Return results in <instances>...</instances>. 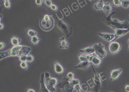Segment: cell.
<instances>
[{"label":"cell","mask_w":129,"mask_h":92,"mask_svg":"<svg viewBox=\"0 0 129 92\" xmlns=\"http://www.w3.org/2000/svg\"><path fill=\"white\" fill-rule=\"evenodd\" d=\"M104 2L103 0H100L94 5V8L97 10H100L103 9L104 6Z\"/></svg>","instance_id":"cell-20"},{"label":"cell","mask_w":129,"mask_h":92,"mask_svg":"<svg viewBox=\"0 0 129 92\" xmlns=\"http://www.w3.org/2000/svg\"><path fill=\"white\" fill-rule=\"evenodd\" d=\"M98 34L106 41L110 42L113 41L115 38L114 34L108 33H99Z\"/></svg>","instance_id":"cell-11"},{"label":"cell","mask_w":129,"mask_h":92,"mask_svg":"<svg viewBox=\"0 0 129 92\" xmlns=\"http://www.w3.org/2000/svg\"><path fill=\"white\" fill-rule=\"evenodd\" d=\"M45 83L47 88L50 92H56L55 87L58 84V80L56 78L50 77L48 72L45 73Z\"/></svg>","instance_id":"cell-5"},{"label":"cell","mask_w":129,"mask_h":92,"mask_svg":"<svg viewBox=\"0 0 129 92\" xmlns=\"http://www.w3.org/2000/svg\"></svg>","instance_id":"cell-46"},{"label":"cell","mask_w":129,"mask_h":92,"mask_svg":"<svg viewBox=\"0 0 129 92\" xmlns=\"http://www.w3.org/2000/svg\"><path fill=\"white\" fill-rule=\"evenodd\" d=\"M121 6L125 9L128 8L129 7V0H122Z\"/></svg>","instance_id":"cell-24"},{"label":"cell","mask_w":129,"mask_h":92,"mask_svg":"<svg viewBox=\"0 0 129 92\" xmlns=\"http://www.w3.org/2000/svg\"><path fill=\"white\" fill-rule=\"evenodd\" d=\"M10 41H11L12 45H13L14 46H15L19 45V43L21 42V40L18 37L16 36H13L11 38Z\"/></svg>","instance_id":"cell-21"},{"label":"cell","mask_w":129,"mask_h":92,"mask_svg":"<svg viewBox=\"0 0 129 92\" xmlns=\"http://www.w3.org/2000/svg\"><path fill=\"white\" fill-rule=\"evenodd\" d=\"M91 63L89 61H86L84 62H81L79 64H78L77 65L75 66L76 68H79V69H86L90 66Z\"/></svg>","instance_id":"cell-18"},{"label":"cell","mask_w":129,"mask_h":92,"mask_svg":"<svg viewBox=\"0 0 129 92\" xmlns=\"http://www.w3.org/2000/svg\"><path fill=\"white\" fill-rule=\"evenodd\" d=\"M74 76H75V75H74V73L72 72H69L68 73L67 75V77L70 81L71 80H72L74 78Z\"/></svg>","instance_id":"cell-29"},{"label":"cell","mask_w":129,"mask_h":92,"mask_svg":"<svg viewBox=\"0 0 129 92\" xmlns=\"http://www.w3.org/2000/svg\"><path fill=\"white\" fill-rule=\"evenodd\" d=\"M4 6L6 8H10L11 7V3L10 0L8 1H5L4 2Z\"/></svg>","instance_id":"cell-32"},{"label":"cell","mask_w":129,"mask_h":92,"mask_svg":"<svg viewBox=\"0 0 129 92\" xmlns=\"http://www.w3.org/2000/svg\"><path fill=\"white\" fill-rule=\"evenodd\" d=\"M115 13L114 12L108 16H104L102 19L103 21L114 30L117 29H126L129 30V22L127 20L120 21L117 19L111 18V16Z\"/></svg>","instance_id":"cell-2"},{"label":"cell","mask_w":129,"mask_h":92,"mask_svg":"<svg viewBox=\"0 0 129 92\" xmlns=\"http://www.w3.org/2000/svg\"><path fill=\"white\" fill-rule=\"evenodd\" d=\"M53 15L45 14L40 19L39 24L40 28L44 31H49L54 28L55 22Z\"/></svg>","instance_id":"cell-3"},{"label":"cell","mask_w":129,"mask_h":92,"mask_svg":"<svg viewBox=\"0 0 129 92\" xmlns=\"http://www.w3.org/2000/svg\"><path fill=\"white\" fill-rule=\"evenodd\" d=\"M60 42L59 43V47L62 49H68L69 47V43L66 40L64 37H62L60 39Z\"/></svg>","instance_id":"cell-17"},{"label":"cell","mask_w":129,"mask_h":92,"mask_svg":"<svg viewBox=\"0 0 129 92\" xmlns=\"http://www.w3.org/2000/svg\"><path fill=\"white\" fill-rule=\"evenodd\" d=\"M103 10L106 14H110L112 11V7L110 4V2H108L104 3V6Z\"/></svg>","instance_id":"cell-19"},{"label":"cell","mask_w":129,"mask_h":92,"mask_svg":"<svg viewBox=\"0 0 129 92\" xmlns=\"http://www.w3.org/2000/svg\"><path fill=\"white\" fill-rule=\"evenodd\" d=\"M20 61H21V62H26V55H25L23 56L22 57H19Z\"/></svg>","instance_id":"cell-36"},{"label":"cell","mask_w":129,"mask_h":92,"mask_svg":"<svg viewBox=\"0 0 129 92\" xmlns=\"http://www.w3.org/2000/svg\"><path fill=\"white\" fill-rule=\"evenodd\" d=\"M40 89L39 92H50L48 90L45 83V73H43L40 79Z\"/></svg>","instance_id":"cell-12"},{"label":"cell","mask_w":129,"mask_h":92,"mask_svg":"<svg viewBox=\"0 0 129 92\" xmlns=\"http://www.w3.org/2000/svg\"><path fill=\"white\" fill-rule=\"evenodd\" d=\"M34 57L33 56L28 54L26 55V62L29 63H31L34 61Z\"/></svg>","instance_id":"cell-25"},{"label":"cell","mask_w":129,"mask_h":92,"mask_svg":"<svg viewBox=\"0 0 129 92\" xmlns=\"http://www.w3.org/2000/svg\"><path fill=\"white\" fill-rule=\"evenodd\" d=\"M122 69H115L111 71L110 73V79L111 81L117 80L122 73Z\"/></svg>","instance_id":"cell-13"},{"label":"cell","mask_w":129,"mask_h":92,"mask_svg":"<svg viewBox=\"0 0 129 92\" xmlns=\"http://www.w3.org/2000/svg\"><path fill=\"white\" fill-rule=\"evenodd\" d=\"M40 39L37 36H35L32 37L31 39V42L33 45H37L38 44V42L40 41Z\"/></svg>","instance_id":"cell-23"},{"label":"cell","mask_w":129,"mask_h":92,"mask_svg":"<svg viewBox=\"0 0 129 92\" xmlns=\"http://www.w3.org/2000/svg\"><path fill=\"white\" fill-rule=\"evenodd\" d=\"M54 70L55 72L58 75L62 74L64 72V68L58 62L54 63Z\"/></svg>","instance_id":"cell-15"},{"label":"cell","mask_w":129,"mask_h":92,"mask_svg":"<svg viewBox=\"0 0 129 92\" xmlns=\"http://www.w3.org/2000/svg\"><path fill=\"white\" fill-rule=\"evenodd\" d=\"M44 1L45 4L47 6L49 7H50V6L52 4L51 0H44Z\"/></svg>","instance_id":"cell-33"},{"label":"cell","mask_w":129,"mask_h":92,"mask_svg":"<svg viewBox=\"0 0 129 92\" xmlns=\"http://www.w3.org/2000/svg\"><path fill=\"white\" fill-rule=\"evenodd\" d=\"M20 66L24 70H27L28 68L27 63L26 62H22L20 64Z\"/></svg>","instance_id":"cell-30"},{"label":"cell","mask_w":129,"mask_h":92,"mask_svg":"<svg viewBox=\"0 0 129 92\" xmlns=\"http://www.w3.org/2000/svg\"><path fill=\"white\" fill-rule=\"evenodd\" d=\"M27 34L30 37H32L35 36H37V32L33 30L29 29H27Z\"/></svg>","instance_id":"cell-22"},{"label":"cell","mask_w":129,"mask_h":92,"mask_svg":"<svg viewBox=\"0 0 129 92\" xmlns=\"http://www.w3.org/2000/svg\"><path fill=\"white\" fill-rule=\"evenodd\" d=\"M2 15H0V21H1V19H2Z\"/></svg>","instance_id":"cell-41"},{"label":"cell","mask_w":129,"mask_h":92,"mask_svg":"<svg viewBox=\"0 0 129 92\" xmlns=\"http://www.w3.org/2000/svg\"><path fill=\"white\" fill-rule=\"evenodd\" d=\"M58 87L61 90L62 92H72L74 89V87L70 84L69 79L66 77L62 78L58 84Z\"/></svg>","instance_id":"cell-6"},{"label":"cell","mask_w":129,"mask_h":92,"mask_svg":"<svg viewBox=\"0 0 129 92\" xmlns=\"http://www.w3.org/2000/svg\"><path fill=\"white\" fill-rule=\"evenodd\" d=\"M43 1V0H36L35 3L37 6L40 7L42 5Z\"/></svg>","instance_id":"cell-35"},{"label":"cell","mask_w":129,"mask_h":92,"mask_svg":"<svg viewBox=\"0 0 129 92\" xmlns=\"http://www.w3.org/2000/svg\"><path fill=\"white\" fill-rule=\"evenodd\" d=\"M6 46V44L3 42H1L0 43V50H2Z\"/></svg>","instance_id":"cell-37"},{"label":"cell","mask_w":129,"mask_h":92,"mask_svg":"<svg viewBox=\"0 0 129 92\" xmlns=\"http://www.w3.org/2000/svg\"><path fill=\"white\" fill-rule=\"evenodd\" d=\"M122 0H113L112 4L114 6L119 7L121 6Z\"/></svg>","instance_id":"cell-28"},{"label":"cell","mask_w":129,"mask_h":92,"mask_svg":"<svg viewBox=\"0 0 129 92\" xmlns=\"http://www.w3.org/2000/svg\"><path fill=\"white\" fill-rule=\"evenodd\" d=\"M80 52L86 55H92L95 53V51L93 47H89L80 50Z\"/></svg>","instance_id":"cell-16"},{"label":"cell","mask_w":129,"mask_h":92,"mask_svg":"<svg viewBox=\"0 0 129 92\" xmlns=\"http://www.w3.org/2000/svg\"><path fill=\"white\" fill-rule=\"evenodd\" d=\"M128 42H129V40H128Z\"/></svg>","instance_id":"cell-44"},{"label":"cell","mask_w":129,"mask_h":92,"mask_svg":"<svg viewBox=\"0 0 129 92\" xmlns=\"http://www.w3.org/2000/svg\"><path fill=\"white\" fill-rule=\"evenodd\" d=\"M95 51V53L98 57L101 59L105 58L107 55V52L105 50L104 47L102 43H99L93 46Z\"/></svg>","instance_id":"cell-7"},{"label":"cell","mask_w":129,"mask_h":92,"mask_svg":"<svg viewBox=\"0 0 129 92\" xmlns=\"http://www.w3.org/2000/svg\"><path fill=\"white\" fill-rule=\"evenodd\" d=\"M26 92H36L34 89H28L26 90Z\"/></svg>","instance_id":"cell-39"},{"label":"cell","mask_w":129,"mask_h":92,"mask_svg":"<svg viewBox=\"0 0 129 92\" xmlns=\"http://www.w3.org/2000/svg\"><path fill=\"white\" fill-rule=\"evenodd\" d=\"M70 84L72 86H75L76 85H78V84H80V82L79 80L77 79L74 78L72 80L70 81Z\"/></svg>","instance_id":"cell-26"},{"label":"cell","mask_w":129,"mask_h":92,"mask_svg":"<svg viewBox=\"0 0 129 92\" xmlns=\"http://www.w3.org/2000/svg\"><path fill=\"white\" fill-rule=\"evenodd\" d=\"M4 24L2 23H0V30H1L2 29L4 28Z\"/></svg>","instance_id":"cell-40"},{"label":"cell","mask_w":129,"mask_h":92,"mask_svg":"<svg viewBox=\"0 0 129 92\" xmlns=\"http://www.w3.org/2000/svg\"><path fill=\"white\" fill-rule=\"evenodd\" d=\"M89 61L96 67H98L102 63V61L100 59V57H98L95 53L91 55Z\"/></svg>","instance_id":"cell-9"},{"label":"cell","mask_w":129,"mask_h":92,"mask_svg":"<svg viewBox=\"0 0 129 92\" xmlns=\"http://www.w3.org/2000/svg\"><path fill=\"white\" fill-rule=\"evenodd\" d=\"M125 90L126 92H129V85H126L125 86Z\"/></svg>","instance_id":"cell-38"},{"label":"cell","mask_w":129,"mask_h":92,"mask_svg":"<svg viewBox=\"0 0 129 92\" xmlns=\"http://www.w3.org/2000/svg\"><path fill=\"white\" fill-rule=\"evenodd\" d=\"M74 88L76 89L78 92H82V89L80 84H78V85H76L74 87Z\"/></svg>","instance_id":"cell-31"},{"label":"cell","mask_w":129,"mask_h":92,"mask_svg":"<svg viewBox=\"0 0 129 92\" xmlns=\"http://www.w3.org/2000/svg\"><path fill=\"white\" fill-rule=\"evenodd\" d=\"M50 8H51V10H53V11H54V12H56V11H57V10H58V7H57L55 5L52 4L50 6Z\"/></svg>","instance_id":"cell-34"},{"label":"cell","mask_w":129,"mask_h":92,"mask_svg":"<svg viewBox=\"0 0 129 92\" xmlns=\"http://www.w3.org/2000/svg\"><path fill=\"white\" fill-rule=\"evenodd\" d=\"M4 1H9V0H4Z\"/></svg>","instance_id":"cell-42"},{"label":"cell","mask_w":129,"mask_h":92,"mask_svg":"<svg viewBox=\"0 0 129 92\" xmlns=\"http://www.w3.org/2000/svg\"><path fill=\"white\" fill-rule=\"evenodd\" d=\"M31 51V48L25 46H15L6 52L0 53V59L10 57H20L27 55Z\"/></svg>","instance_id":"cell-1"},{"label":"cell","mask_w":129,"mask_h":92,"mask_svg":"<svg viewBox=\"0 0 129 92\" xmlns=\"http://www.w3.org/2000/svg\"><path fill=\"white\" fill-rule=\"evenodd\" d=\"M78 59V61H79L80 63L84 62L85 61H88L86 57V55H79Z\"/></svg>","instance_id":"cell-27"},{"label":"cell","mask_w":129,"mask_h":92,"mask_svg":"<svg viewBox=\"0 0 129 92\" xmlns=\"http://www.w3.org/2000/svg\"><path fill=\"white\" fill-rule=\"evenodd\" d=\"M129 32V30L126 29H117L114 30L115 38L113 41L117 39L118 38L122 37Z\"/></svg>","instance_id":"cell-10"},{"label":"cell","mask_w":129,"mask_h":92,"mask_svg":"<svg viewBox=\"0 0 129 92\" xmlns=\"http://www.w3.org/2000/svg\"></svg>","instance_id":"cell-45"},{"label":"cell","mask_w":129,"mask_h":92,"mask_svg":"<svg viewBox=\"0 0 129 92\" xmlns=\"http://www.w3.org/2000/svg\"><path fill=\"white\" fill-rule=\"evenodd\" d=\"M121 49V45L117 42H112L111 43L109 47V52L112 55H114L118 53Z\"/></svg>","instance_id":"cell-8"},{"label":"cell","mask_w":129,"mask_h":92,"mask_svg":"<svg viewBox=\"0 0 129 92\" xmlns=\"http://www.w3.org/2000/svg\"><path fill=\"white\" fill-rule=\"evenodd\" d=\"M91 92V91H88V92Z\"/></svg>","instance_id":"cell-43"},{"label":"cell","mask_w":129,"mask_h":92,"mask_svg":"<svg viewBox=\"0 0 129 92\" xmlns=\"http://www.w3.org/2000/svg\"><path fill=\"white\" fill-rule=\"evenodd\" d=\"M55 23L58 29L60 30L67 37L69 38L70 37L72 34L71 27L62 20H60L57 17L55 18Z\"/></svg>","instance_id":"cell-4"},{"label":"cell","mask_w":129,"mask_h":92,"mask_svg":"<svg viewBox=\"0 0 129 92\" xmlns=\"http://www.w3.org/2000/svg\"><path fill=\"white\" fill-rule=\"evenodd\" d=\"M99 75L96 74L95 75L94 78H93V81H94V83L95 84V91L96 92H98L101 89V81L100 80L99 78Z\"/></svg>","instance_id":"cell-14"}]
</instances>
